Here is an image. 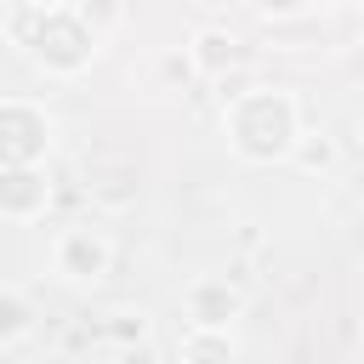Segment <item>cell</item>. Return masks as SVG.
<instances>
[{
  "label": "cell",
  "instance_id": "cell-1",
  "mask_svg": "<svg viewBox=\"0 0 364 364\" xmlns=\"http://www.w3.org/2000/svg\"><path fill=\"white\" fill-rule=\"evenodd\" d=\"M228 125H233V142H239L250 159H273V154H284L290 136H296V114H290V102L273 97V91H250V97H239Z\"/></svg>",
  "mask_w": 364,
  "mask_h": 364
},
{
  "label": "cell",
  "instance_id": "cell-2",
  "mask_svg": "<svg viewBox=\"0 0 364 364\" xmlns=\"http://www.w3.org/2000/svg\"><path fill=\"white\" fill-rule=\"evenodd\" d=\"M34 57L40 63H51V68H80L85 57H91V34H85V23H74V17H51V23H40V34H34Z\"/></svg>",
  "mask_w": 364,
  "mask_h": 364
},
{
  "label": "cell",
  "instance_id": "cell-3",
  "mask_svg": "<svg viewBox=\"0 0 364 364\" xmlns=\"http://www.w3.org/2000/svg\"><path fill=\"white\" fill-rule=\"evenodd\" d=\"M0 131H6L11 165H28V159L46 148V114L28 108V102H6V108H0Z\"/></svg>",
  "mask_w": 364,
  "mask_h": 364
},
{
  "label": "cell",
  "instance_id": "cell-4",
  "mask_svg": "<svg viewBox=\"0 0 364 364\" xmlns=\"http://www.w3.org/2000/svg\"><path fill=\"white\" fill-rule=\"evenodd\" d=\"M40 205H46V182L34 188V176L17 165V171L6 176V210H11V216H34Z\"/></svg>",
  "mask_w": 364,
  "mask_h": 364
},
{
  "label": "cell",
  "instance_id": "cell-5",
  "mask_svg": "<svg viewBox=\"0 0 364 364\" xmlns=\"http://www.w3.org/2000/svg\"><path fill=\"white\" fill-rule=\"evenodd\" d=\"M97 267H102V245L85 239V233H68V239H63V273L85 279V273H97Z\"/></svg>",
  "mask_w": 364,
  "mask_h": 364
},
{
  "label": "cell",
  "instance_id": "cell-6",
  "mask_svg": "<svg viewBox=\"0 0 364 364\" xmlns=\"http://www.w3.org/2000/svg\"><path fill=\"white\" fill-rule=\"evenodd\" d=\"M188 358H199V364H216V358H222V341H205V336H199V341H188Z\"/></svg>",
  "mask_w": 364,
  "mask_h": 364
},
{
  "label": "cell",
  "instance_id": "cell-7",
  "mask_svg": "<svg viewBox=\"0 0 364 364\" xmlns=\"http://www.w3.org/2000/svg\"><path fill=\"white\" fill-rule=\"evenodd\" d=\"M262 6H279V11H290V6H301V0H262Z\"/></svg>",
  "mask_w": 364,
  "mask_h": 364
}]
</instances>
